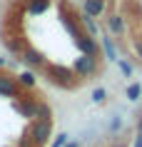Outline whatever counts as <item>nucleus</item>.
I'll return each instance as SVG.
<instances>
[{"label": "nucleus", "instance_id": "obj_1", "mask_svg": "<svg viewBox=\"0 0 142 147\" xmlns=\"http://www.w3.org/2000/svg\"><path fill=\"white\" fill-rule=\"evenodd\" d=\"M97 70H100V62H97L95 55H82L80 53V57H75V62H72V72H75L77 78H82V80L95 78Z\"/></svg>", "mask_w": 142, "mask_h": 147}, {"label": "nucleus", "instance_id": "obj_2", "mask_svg": "<svg viewBox=\"0 0 142 147\" xmlns=\"http://www.w3.org/2000/svg\"><path fill=\"white\" fill-rule=\"evenodd\" d=\"M45 75H47V80H50L52 85H57V87H65V90L75 87V80H77V75H75L72 70L55 67V65H47V67H45Z\"/></svg>", "mask_w": 142, "mask_h": 147}, {"label": "nucleus", "instance_id": "obj_3", "mask_svg": "<svg viewBox=\"0 0 142 147\" xmlns=\"http://www.w3.org/2000/svg\"><path fill=\"white\" fill-rule=\"evenodd\" d=\"M38 105L40 100L38 97H32V95H20V97H15V102H13V107H15V112L20 117H28V120H35L38 117Z\"/></svg>", "mask_w": 142, "mask_h": 147}, {"label": "nucleus", "instance_id": "obj_4", "mask_svg": "<svg viewBox=\"0 0 142 147\" xmlns=\"http://www.w3.org/2000/svg\"><path fill=\"white\" fill-rule=\"evenodd\" d=\"M72 38H75V45H77V50L82 55H95V57H100V42H97L95 35H90V32H85V30H77Z\"/></svg>", "mask_w": 142, "mask_h": 147}, {"label": "nucleus", "instance_id": "obj_5", "mask_svg": "<svg viewBox=\"0 0 142 147\" xmlns=\"http://www.w3.org/2000/svg\"><path fill=\"white\" fill-rule=\"evenodd\" d=\"M50 135H52V120H32L30 125V137L35 145H45L47 140H50Z\"/></svg>", "mask_w": 142, "mask_h": 147}, {"label": "nucleus", "instance_id": "obj_6", "mask_svg": "<svg viewBox=\"0 0 142 147\" xmlns=\"http://www.w3.org/2000/svg\"><path fill=\"white\" fill-rule=\"evenodd\" d=\"M23 95V87L17 82L15 75H8V72H0V97H20Z\"/></svg>", "mask_w": 142, "mask_h": 147}, {"label": "nucleus", "instance_id": "obj_7", "mask_svg": "<svg viewBox=\"0 0 142 147\" xmlns=\"http://www.w3.org/2000/svg\"><path fill=\"white\" fill-rule=\"evenodd\" d=\"M107 30H110V35H117V38H122V35L127 32L125 18L120 15V13H110V15H107Z\"/></svg>", "mask_w": 142, "mask_h": 147}, {"label": "nucleus", "instance_id": "obj_8", "mask_svg": "<svg viewBox=\"0 0 142 147\" xmlns=\"http://www.w3.org/2000/svg\"><path fill=\"white\" fill-rule=\"evenodd\" d=\"M105 5H107L105 0H85L82 3V13L90 15V18H100L105 13Z\"/></svg>", "mask_w": 142, "mask_h": 147}, {"label": "nucleus", "instance_id": "obj_9", "mask_svg": "<svg viewBox=\"0 0 142 147\" xmlns=\"http://www.w3.org/2000/svg\"><path fill=\"white\" fill-rule=\"evenodd\" d=\"M23 60L28 62L30 67H42V65H45L42 53H40V50H35V47H25V50H23Z\"/></svg>", "mask_w": 142, "mask_h": 147}, {"label": "nucleus", "instance_id": "obj_10", "mask_svg": "<svg viewBox=\"0 0 142 147\" xmlns=\"http://www.w3.org/2000/svg\"><path fill=\"white\" fill-rule=\"evenodd\" d=\"M17 82H20V87H23V90H32V87H38V75H35V72H30V70H25V72H20V75H17Z\"/></svg>", "mask_w": 142, "mask_h": 147}, {"label": "nucleus", "instance_id": "obj_11", "mask_svg": "<svg viewBox=\"0 0 142 147\" xmlns=\"http://www.w3.org/2000/svg\"><path fill=\"white\" fill-rule=\"evenodd\" d=\"M47 5H50V0H30L28 3V13L30 15H40V13H45Z\"/></svg>", "mask_w": 142, "mask_h": 147}, {"label": "nucleus", "instance_id": "obj_12", "mask_svg": "<svg viewBox=\"0 0 142 147\" xmlns=\"http://www.w3.org/2000/svg\"><path fill=\"white\" fill-rule=\"evenodd\" d=\"M102 47H105V53H107V60L117 62V53H115V42H112V38H110V35H105V38H102Z\"/></svg>", "mask_w": 142, "mask_h": 147}, {"label": "nucleus", "instance_id": "obj_13", "mask_svg": "<svg viewBox=\"0 0 142 147\" xmlns=\"http://www.w3.org/2000/svg\"><path fill=\"white\" fill-rule=\"evenodd\" d=\"M125 95H127V100L137 102V100H140V97H142V85H140V82H132V85H127Z\"/></svg>", "mask_w": 142, "mask_h": 147}, {"label": "nucleus", "instance_id": "obj_14", "mask_svg": "<svg viewBox=\"0 0 142 147\" xmlns=\"http://www.w3.org/2000/svg\"><path fill=\"white\" fill-rule=\"evenodd\" d=\"M80 23L87 28V32H90V35H95V32H97V23H95L90 15H85V13H82V15H80Z\"/></svg>", "mask_w": 142, "mask_h": 147}, {"label": "nucleus", "instance_id": "obj_15", "mask_svg": "<svg viewBox=\"0 0 142 147\" xmlns=\"http://www.w3.org/2000/svg\"><path fill=\"white\" fill-rule=\"evenodd\" d=\"M105 100H107V90H105V87H97V90H92V102L102 105Z\"/></svg>", "mask_w": 142, "mask_h": 147}, {"label": "nucleus", "instance_id": "obj_16", "mask_svg": "<svg viewBox=\"0 0 142 147\" xmlns=\"http://www.w3.org/2000/svg\"><path fill=\"white\" fill-rule=\"evenodd\" d=\"M117 67L122 70V75H125V78H130V75H132V65H130V62H125L122 57H117Z\"/></svg>", "mask_w": 142, "mask_h": 147}, {"label": "nucleus", "instance_id": "obj_17", "mask_svg": "<svg viewBox=\"0 0 142 147\" xmlns=\"http://www.w3.org/2000/svg\"><path fill=\"white\" fill-rule=\"evenodd\" d=\"M65 145H67V135H65V132H60V135L52 140V145H50V147H65Z\"/></svg>", "mask_w": 142, "mask_h": 147}, {"label": "nucleus", "instance_id": "obj_18", "mask_svg": "<svg viewBox=\"0 0 142 147\" xmlns=\"http://www.w3.org/2000/svg\"><path fill=\"white\" fill-rule=\"evenodd\" d=\"M135 53H137V57L142 60V38H137V40H135Z\"/></svg>", "mask_w": 142, "mask_h": 147}, {"label": "nucleus", "instance_id": "obj_19", "mask_svg": "<svg viewBox=\"0 0 142 147\" xmlns=\"http://www.w3.org/2000/svg\"><path fill=\"white\" fill-rule=\"evenodd\" d=\"M120 127H122V120H120V117H117V120H112V122H110V132L120 130Z\"/></svg>", "mask_w": 142, "mask_h": 147}, {"label": "nucleus", "instance_id": "obj_20", "mask_svg": "<svg viewBox=\"0 0 142 147\" xmlns=\"http://www.w3.org/2000/svg\"><path fill=\"white\" fill-rule=\"evenodd\" d=\"M135 147H142V135H137V140H135Z\"/></svg>", "mask_w": 142, "mask_h": 147}, {"label": "nucleus", "instance_id": "obj_21", "mask_svg": "<svg viewBox=\"0 0 142 147\" xmlns=\"http://www.w3.org/2000/svg\"><path fill=\"white\" fill-rule=\"evenodd\" d=\"M137 132H140V135H142V117H140V120H137Z\"/></svg>", "mask_w": 142, "mask_h": 147}, {"label": "nucleus", "instance_id": "obj_22", "mask_svg": "<svg viewBox=\"0 0 142 147\" xmlns=\"http://www.w3.org/2000/svg\"><path fill=\"white\" fill-rule=\"evenodd\" d=\"M65 147H80V142H67Z\"/></svg>", "mask_w": 142, "mask_h": 147}, {"label": "nucleus", "instance_id": "obj_23", "mask_svg": "<svg viewBox=\"0 0 142 147\" xmlns=\"http://www.w3.org/2000/svg\"><path fill=\"white\" fill-rule=\"evenodd\" d=\"M0 67H5V60H3V57H0Z\"/></svg>", "mask_w": 142, "mask_h": 147}]
</instances>
